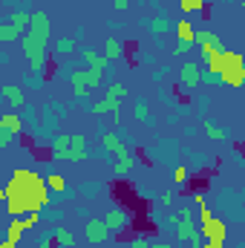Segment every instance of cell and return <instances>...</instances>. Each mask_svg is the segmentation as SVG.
Listing matches in <instances>:
<instances>
[{"label":"cell","instance_id":"obj_1","mask_svg":"<svg viewBox=\"0 0 245 248\" xmlns=\"http://www.w3.org/2000/svg\"><path fill=\"white\" fill-rule=\"evenodd\" d=\"M3 211L12 217V219H20L26 214H44V208L52 205V193L46 190L44 176H38L35 170H26V168H17L12 173L9 182H3Z\"/></svg>","mask_w":245,"mask_h":248},{"label":"cell","instance_id":"obj_2","mask_svg":"<svg viewBox=\"0 0 245 248\" xmlns=\"http://www.w3.org/2000/svg\"><path fill=\"white\" fill-rule=\"evenodd\" d=\"M49 38H52L49 15H46L44 9L29 12V26H26V32L20 35V46H23V55H26V61H29V69H32V72H41V69L46 66Z\"/></svg>","mask_w":245,"mask_h":248},{"label":"cell","instance_id":"obj_3","mask_svg":"<svg viewBox=\"0 0 245 248\" xmlns=\"http://www.w3.org/2000/svg\"><path fill=\"white\" fill-rule=\"evenodd\" d=\"M219 84H228L231 90H243L245 87V63L243 55L234 49L222 52V72H219Z\"/></svg>","mask_w":245,"mask_h":248},{"label":"cell","instance_id":"obj_4","mask_svg":"<svg viewBox=\"0 0 245 248\" xmlns=\"http://www.w3.org/2000/svg\"><path fill=\"white\" fill-rule=\"evenodd\" d=\"M199 234H202L205 240H219V243H225V240H228V225H225V219H219L208 205H202V208H199Z\"/></svg>","mask_w":245,"mask_h":248},{"label":"cell","instance_id":"obj_5","mask_svg":"<svg viewBox=\"0 0 245 248\" xmlns=\"http://www.w3.org/2000/svg\"><path fill=\"white\" fill-rule=\"evenodd\" d=\"M173 32H176V55H184V52L193 46V38H196V26H193L187 17H182V20H176Z\"/></svg>","mask_w":245,"mask_h":248},{"label":"cell","instance_id":"obj_6","mask_svg":"<svg viewBox=\"0 0 245 248\" xmlns=\"http://www.w3.org/2000/svg\"><path fill=\"white\" fill-rule=\"evenodd\" d=\"M107 237H110V231H107L104 219H98V217H90V219L84 222V240H87V243L98 246V243H107Z\"/></svg>","mask_w":245,"mask_h":248},{"label":"cell","instance_id":"obj_7","mask_svg":"<svg viewBox=\"0 0 245 248\" xmlns=\"http://www.w3.org/2000/svg\"><path fill=\"white\" fill-rule=\"evenodd\" d=\"M193 44H199V52H222L225 44L216 32H208V29H196V38Z\"/></svg>","mask_w":245,"mask_h":248},{"label":"cell","instance_id":"obj_8","mask_svg":"<svg viewBox=\"0 0 245 248\" xmlns=\"http://www.w3.org/2000/svg\"><path fill=\"white\" fill-rule=\"evenodd\" d=\"M176 240H182L187 243L193 234H196V225H193V217H190V208H179V214H176Z\"/></svg>","mask_w":245,"mask_h":248},{"label":"cell","instance_id":"obj_9","mask_svg":"<svg viewBox=\"0 0 245 248\" xmlns=\"http://www.w3.org/2000/svg\"><path fill=\"white\" fill-rule=\"evenodd\" d=\"M90 113H95V116H104V113H110V116H113V122L119 124V122H122V116H119V113H122V98H113V95H107L104 101H95V104L90 107Z\"/></svg>","mask_w":245,"mask_h":248},{"label":"cell","instance_id":"obj_10","mask_svg":"<svg viewBox=\"0 0 245 248\" xmlns=\"http://www.w3.org/2000/svg\"><path fill=\"white\" fill-rule=\"evenodd\" d=\"M199 78H202V72H199V63H193V61L182 63V69H179V84H182L184 90H193V87H199Z\"/></svg>","mask_w":245,"mask_h":248},{"label":"cell","instance_id":"obj_11","mask_svg":"<svg viewBox=\"0 0 245 248\" xmlns=\"http://www.w3.org/2000/svg\"><path fill=\"white\" fill-rule=\"evenodd\" d=\"M0 95L6 98V104H9L12 110H20V107L26 104V98H23V90H20L17 84H3V87H0Z\"/></svg>","mask_w":245,"mask_h":248},{"label":"cell","instance_id":"obj_12","mask_svg":"<svg viewBox=\"0 0 245 248\" xmlns=\"http://www.w3.org/2000/svg\"><path fill=\"white\" fill-rule=\"evenodd\" d=\"M101 144H104V150L116 153V159H124V156H130V147L124 144V141L119 139V136H116V133H101Z\"/></svg>","mask_w":245,"mask_h":248},{"label":"cell","instance_id":"obj_13","mask_svg":"<svg viewBox=\"0 0 245 248\" xmlns=\"http://www.w3.org/2000/svg\"><path fill=\"white\" fill-rule=\"evenodd\" d=\"M127 222H130V217L124 214L122 208H110V211H107L104 225H107V231H110V234H119V231H124V228H127Z\"/></svg>","mask_w":245,"mask_h":248},{"label":"cell","instance_id":"obj_14","mask_svg":"<svg viewBox=\"0 0 245 248\" xmlns=\"http://www.w3.org/2000/svg\"><path fill=\"white\" fill-rule=\"evenodd\" d=\"M23 234H26V228H23V219H12V222L6 225V243H9L12 248L20 246Z\"/></svg>","mask_w":245,"mask_h":248},{"label":"cell","instance_id":"obj_15","mask_svg":"<svg viewBox=\"0 0 245 248\" xmlns=\"http://www.w3.org/2000/svg\"><path fill=\"white\" fill-rule=\"evenodd\" d=\"M0 130H9L12 136H17V133L23 130V119H20L15 110H12V113H3V116H0Z\"/></svg>","mask_w":245,"mask_h":248},{"label":"cell","instance_id":"obj_16","mask_svg":"<svg viewBox=\"0 0 245 248\" xmlns=\"http://www.w3.org/2000/svg\"><path fill=\"white\" fill-rule=\"evenodd\" d=\"M90 156V150H72V147H61V150H52V159H58V162H84Z\"/></svg>","mask_w":245,"mask_h":248},{"label":"cell","instance_id":"obj_17","mask_svg":"<svg viewBox=\"0 0 245 248\" xmlns=\"http://www.w3.org/2000/svg\"><path fill=\"white\" fill-rule=\"evenodd\" d=\"M52 237H55V243L58 248H75V237H72V231L66 228V225H55V231H52Z\"/></svg>","mask_w":245,"mask_h":248},{"label":"cell","instance_id":"obj_18","mask_svg":"<svg viewBox=\"0 0 245 248\" xmlns=\"http://www.w3.org/2000/svg\"><path fill=\"white\" fill-rule=\"evenodd\" d=\"M81 75H84V84H87V90H95V87H101L104 69H95V66H90V69H81Z\"/></svg>","mask_w":245,"mask_h":248},{"label":"cell","instance_id":"obj_19","mask_svg":"<svg viewBox=\"0 0 245 248\" xmlns=\"http://www.w3.org/2000/svg\"><path fill=\"white\" fill-rule=\"evenodd\" d=\"M9 23L23 35V32H26V26H29V12H26V9H15V12H12V17H9Z\"/></svg>","mask_w":245,"mask_h":248},{"label":"cell","instance_id":"obj_20","mask_svg":"<svg viewBox=\"0 0 245 248\" xmlns=\"http://www.w3.org/2000/svg\"><path fill=\"white\" fill-rule=\"evenodd\" d=\"M69 84H72V95L75 98H84L90 90H87V84H84V75H81V69H75L72 75H69Z\"/></svg>","mask_w":245,"mask_h":248},{"label":"cell","instance_id":"obj_21","mask_svg":"<svg viewBox=\"0 0 245 248\" xmlns=\"http://www.w3.org/2000/svg\"><path fill=\"white\" fill-rule=\"evenodd\" d=\"M44 182H46L49 193H66V179L61 173H49V176H44Z\"/></svg>","mask_w":245,"mask_h":248},{"label":"cell","instance_id":"obj_22","mask_svg":"<svg viewBox=\"0 0 245 248\" xmlns=\"http://www.w3.org/2000/svg\"><path fill=\"white\" fill-rule=\"evenodd\" d=\"M202 130H205V136L214 139V141H225V139H228V130H225V127H216L214 122H205Z\"/></svg>","mask_w":245,"mask_h":248},{"label":"cell","instance_id":"obj_23","mask_svg":"<svg viewBox=\"0 0 245 248\" xmlns=\"http://www.w3.org/2000/svg\"><path fill=\"white\" fill-rule=\"evenodd\" d=\"M130 170H136V159H133V156L116 159V165H113V173H116V176H127Z\"/></svg>","mask_w":245,"mask_h":248},{"label":"cell","instance_id":"obj_24","mask_svg":"<svg viewBox=\"0 0 245 248\" xmlns=\"http://www.w3.org/2000/svg\"><path fill=\"white\" fill-rule=\"evenodd\" d=\"M104 58H107V61L122 58V44H119L116 38H107V44H104Z\"/></svg>","mask_w":245,"mask_h":248},{"label":"cell","instance_id":"obj_25","mask_svg":"<svg viewBox=\"0 0 245 248\" xmlns=\"http://www.w3.org/2000/svg\"><path fill=\"white\" fill-rule=\"evenodd\" d=\"M84 61L90 63V66H95V69H107V58L104 55H98V52H92V49H84Z\"/></svg>","mask_w":245,"mask_h":248},{"label":"cell","instance_id":"obj_26","mask_svg":"<svg viewBox=\"0 0 245 248\" xmlns=\"http://www.w3.org/2000/svg\"><path fill=\"white\" fill-rule=\"evenodd\" d=\"M20 38V32L12 26V23H0V44H12V41H17Z\"/></svg>","mask_w":245,"mask_h":248},{"label":"cell","instance_id":"obj_27","mask_svg":"<svg viewBox=\"0 0 245 248\" xmlns=\"http://www.w3.org/2000/svg\"><path fill=\"white\" fill-rule=\"evenodd\" d=\"M75 38H58V44H55V52L58 55H69V52H75Z\"/></svg>","mask_w":245,"mask_h":248},{"label":"cell","instance_id":"obj_28","mask_svg":"<svg viewBox=\"0 0 245 248\" xmlns=\"http://www.w3.org/2000/svg\"><path fill=\"white\" fill-rule=\"evenodd\" d=\"M136 119L153 127V119H150V110H147V101H136Z\"/></svg>","mask_w":245,"mask_h":248},{"label":"cell","instance_id":"obj_29","mask_svg":"<svg viewBox=\"0 0 245 248\" xmlns=\"http://www.w3.org/2000/svg\"><path fill=\"white\" fill-rule=\"evenodd\" d=\"M187 176H190V170H187L184 165H176V168L170 170V179H173L176 185H184V182H187Z\"/></svg>","mask_w":245,"mask_h":248},{"label":"cell","instance_id":"obj_30","mask_svg":"<svg viewBox=\"0 0 245 248\" xmlns=\"http://www.w3.org/2000/svg\"><path fill=\"white\" fill-rule=\"evenodd\" d=\"M205 6V0H179V9H182L184 15H193V12H199Z\"/></svg>","mask_w":245,"mask_h":248},{"label":"cell","instance_id":"obj_31","mask_svg":"<svg viewBox=\"0 0 245 248\" xmlns=\"http://www.w3.org/2000/svg\"><path fill=\"white\" fill-rule=\"evenodd\" d=\"M107 95H113V98H127V95H130V90H127L124 84H119V81H113V84H110V90H107Z\"/></svg>","mask_w":245,"mask_h":248},{"label":"cell","instance_id":"obj_32","mask_svg":"<svg viewBox=\"0 0 245 248\" xmlns=\"http://www.w3.org/2000/svg\"><path fill=\"white\" fill-rule=\"evenodd\" d=\"M147 26H150V29H153V32H159V35H162V32H168V29H170V23H168V20H162V17H156V20H150V23H147Z\"/></svg>","mask_w":245,"mask_h":248},{"label":"cell","instance_id":"obj_33","mask_svg":"<svg viewBox=\"0 0 245 248\" xmlns=\"http://www.w3.org/2000/svg\"><path fill=\"white\" fill-rule=\"evenodd\" d=\"M69 147H72V150H87V139L75 133V136H69Z\"/></svg>","mask_w":245,"mask_h":248},{"label":"cell","instance_id":"obj_34","mask_svg":"<svg viewBox=\"0 0 245 248\" xmlns=\"http://www.w3.org/2000/svg\"><path fill=\"white\" fill-rule=\"evenodd\" d=\"M61 147H69V136H66V133H61V136L52 141V150H61Z\"/></svg>","mask_w":245,"mask_h":248},{"label":"cell","instance_id":"obj_35","mask_svg":"<svg viewBox=\"0 0 245 248\" xmlns=\"http://www.w3.org/2000/svg\"><path fill=\"white\" fill-rule=\"evenodd\" d=\"M127 248H150V240L147 237H136V240H130Z\"/></svg>","mask_w":245,"mask_h":248},{"label":"cell","instance_id":"obj_36","mask_svg":"<svg viewBox=\"0 0 245 248\" xmlns=\"http://www.w3.org/2000/svg\"><path fill=\"white\" fill-rule=\"evenodd\" d=\"M38 248H58V243H55V237H52V234H46V237L38 243Z\"/></svg>","mask_w":245,"mask_h":248},{"label":"cell","instance_id":"obj_37","mask_svg":"<svg viewBox=\"0 0 245 248\" xmlns=\"http://www.w3.org/2000/svg\"><path fill=\"white\" fill-rule=\"evenodd\" d=\"M29 87H44V78H41V72H32V78H29Z\"/></svg>","mask_w":245,"mask_h":248},{"label":"cell","instance_id":"obj_38","mask_svg":"<svg viewBox=\"0 0 245 248\" xmlns=\"http://www.w3.org/2000/svg\"><path fill=\"white\" fill-rule=\"evenodd\" d=\"M159 202H162V205H173V190H162Z\"/></svg>","mask_w":245,"mask_h":248},{"label":"cell","instance_id":"obj_39","mask_svg":"<svg viewBox=\"0 0 245 248\" xmlns=\"http://www.w3.org/2000/svg\"><path fill=\"white\" fill-rule=\"evenodd\" d=\"M9 141H15V136H12L9 130H0V147H6Z\"/></svg>","mask_w":245,"mask_h":248},{"label":"cell","instance_id":"obj_40","mask_svg":"<svg viewBox=\"0 0 245 248\" xmlns=\"http://www.w3.org/2000/svg\"><path fill=\"white\" fill-rule=\"evenodd\" d=\"M202 248H225V243H219V240H205Z\"/></svg>","mask_w":245,"mask_h":248},{"label":"cell","instance_id":"obj_41","mask_svg":"<svg viewBox=\"0 0 245 248\" xmlns=\"http://www.w3.org/2000/svg\"><path fill=\"white\" fill-rule=\"evenodd\" d=\"M193 205L202 208V205H205V193H193Z\"/></svg>","mask_w":245,"mask_h":248},{"label":"cell","instance_id":"obj_42","mask_svg":"<svg viewBox=\"0 0 245 248\" xmlns=\"http://www.w3.org/2000/svg\"><path fill=\"white\" fill-rule=\"evenodd\" d=\"M150 248H173L170 243H165V240H159V243H150Z\"/></svg>","mask_w":245,"mask_h":248},{"label":"cell","instance_id":"obj_43","mask_svg":"<svg viewBox=\"0 0 245 248\" xmlns=\"http://www.w3.org/2000/svg\"><path fill=\"white\" fill-rule=\"evenodd\" d=\"M116 9H122L124 12V9H127V0H116Z\"/></svg>","mask_w":245,"mask_h":248},{"label":"cell","instance_id":"obj_44","mask_svg":"<svg viewBox=\"0 0 245 248\" xmlns=\"http://www.w3.org/2000/svg\"><path fill=\"white\" fill-rule=\"evenodd\" d=\"M3 199H6V193H3V179H0V208H3Z\"/></svg>","mask_w":245,"mask_h":248},{"label":"cell","instance_id":"obj_45","mask_svg":"<svg viewBox=\"0 0 245 248\" xmlns=\"http://www.w3.org/2000/svg\"><path fill=\"white\" fill-rule=\"evenodd\" d=\"M0 248H12V246H9V243H6V240H0Z\"/></svg>","mask_w":245,"mask_h":248},{"label":"cell","instance_id":"obj_46","mask_svg":"<svg viewBox=\"0 0 245 248\" xmlns=\"http://www.w3.org/2000/svg\"><path fill=\"white\" fill-rule=\"evenodd\" d=\"M0 159H3V147H0Z\"/></svg>","mask_w":245,"mask_h":248},{"label":"cell","instance_id":"obj_47","mask_svg":"<svg viewBox=\"0 0 245 248\" xmlns=\"http://www.w3.org/2000/svg\"><path fill=\"white\" fill-rule=\"evenodd\" d=\"M116 248H127V246H116Z\"/></svg>","mask_w":245,"mask_h":248},{"label":"cell","instance_id":"obj_48","mask_svg":"<svg viewBox=\"0 0 245 248\" xmlns=\"http://www.w3.org/2000/svg\"><path fill=\"white\" fill-rule=\"evenodd\" d=\"M110 3H116V0H110Z\"/></svg>","mask_w":245,"mask_h":248},{"label":"cell","instance_id":"obj_49","mask_svg":"<svg viewBox=\"0 0 245 248\" xmlns=\"http://www.w3.org/2000/svg\"><path fill=\"white\" fill-rule=\"evenodd\" d=\"M0 69H3V63H0Z\"/></svg>","mask_w":245,"mask_h":248}]
</instances>
